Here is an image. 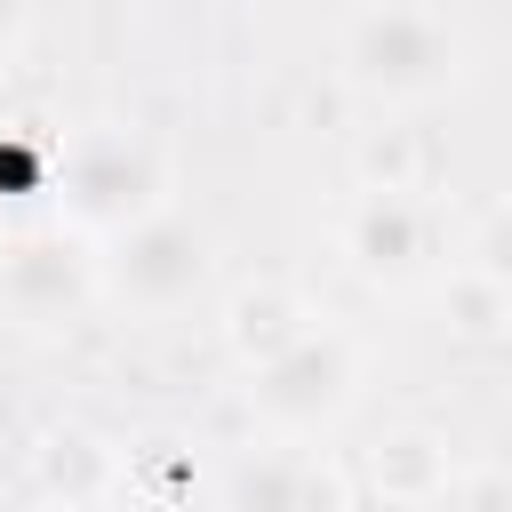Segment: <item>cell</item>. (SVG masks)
Listing matches in <instances>:
<instances>
[{
    "mask_svg": "<svg viewBox=\"0 0 512 512\" xmlns=\"http://www.w3.org/2000/svg\"><path fill=\"white\" fill-rule=\"evenodd\" d=\"M336 72H344V88H360L376 104H432V96L464 88L472 48L432 0H368L336 32Z\"/></svg>",
    "mask_w": 512,
    "mask_h": 512,
    "instance_id": "obj_1",
    "label": "cell"
},
{
    "mask_svg": "<svg viewBox=\"0 0 512 512\" xmlns=\"http://www.w3.org/2000/svg\"><path fill=\"white\" fill-rule=\"evenodd\" d=\"M48 192H56V224H72L80 240H112L152 208H168V152L144 128H80L56 152Z\"/></svg>",
    "mask_w": 512,
    "mask_h": 512,
    "instance_id": "obj_2",
    "label": "cell"
},
{
    "mask_svg": "<svg viewBox=\"0 0 512 512\" xmlns=\"http://www.w3.org/2000/svg\"><path fill=\"white\" fill-rule=\"evenodd\" d=\"M368 384V352L352 328L336 320H312L288 352H272L264 368H248V416L272 432V440H320L328 424L352 416Z\"/></svg>",
    "mask_w": 512,
    "mask_h": 512,
    "instance_id": "obj_3",
    "label": "cell"
},
{
    "mask_svg": "<svg viewBox=\"0 0 512 512\" xmlns=\"http://www.w3.org/2000/svg\"><path fill=\"white\" fill-rule=\"evenodd\" d=\"M208 272H216V240H208V224H192L176 208H152L144 224L112 232L96 248V280L128 312H176L208 288Z\"/></svg>",
    "mask_w": 512,
    "mask_h": 512,
    "instance_id": "obj_4",
    "label": "cell"
},
{
    "mask_svg": "<svg viewBox=\"0 0 512 512\" xmlns=\"http://www.w3.org/2000/svg\"><path fill=\"white\" fill-rule=\"evenodd\" d=\"M104 296L96 280V240H80L72 224L40 216L0 232V312L24 328H72L88 304Z\"/></svg>",
    "mask_w": 512,
    "mask_h": 512,
    "instance_id": "obj_5",
    "label": "cell"
},
{
    "mask_svg": "<svg viewBox=\"0 0 512 512\" xmlns=\"http://www.w3.org/2000/svg\"><path fill=\"white\" fill-rule=\"evenodd\" d=\"M344 256L368 288H416L440 272V208L424 192H352L344 208Z\"/></svg>",
    "mask_w": 512,
    "mask_h": 512,
    "instance_id": "obj_6",
    "label": "cell"
},
{
    "mask_svg": "<svg viewBox=\"0 0 512 512\" xmlns=\"http://www.w3.org/2000/svg\"><path fill=\"white\" fill-rule=\"evenodd\" d=\"M216 512H352V480L336 456L304 440H272V448H240L216 472Z\"/></svg>",
    "mask_w": 512,
    "mask_h": 512,
    "instance_id": "obj_7",
    "label": "cell"
},
{
    "mask_svg": "<svg viewBox=\"0 0 512 512\" xmlns=\"http://www.w3.org/2000/svg\"><path fill=\"white\" fill-rule=\"evenodd\" d=\"M312 320H320V312H312L288 280H240V288L224 296V352H232L240 368H264V360L288 352Z\"/></svg>",
    "mask_w": 512,
    "mask_h": 512,
    "instance_id": "obj_8",
    "label": "cell"
},
{
    "mask_svg": "<svg viewBox=\"0 0 512 512\" xmlns=\"http://www.w3.org/2000/svg\"><path fill=\"white\" fill-rule=\"evenodd\" d=\"M32 488H40V504L120 496V456H112V440H96L88 424H56V432H40V448H32Z\"/></svg>",
    "mask_w": 512,
    "mask_h": 512,
    "instance_id": "obj_9",
    "label": "cell"
},
{
    "mask_svg": "<svg viewBox=\"0 0 512 512\" xmlns=\"http://www.w3.org/2000/svg\"><path fill=\"white\" fill-rule=\"evenodd\" d=\"M440 304H448V328H456L464 344H496V336H504V320H512V280H504V256H496V240L448 264V288H440Z\"/></svg>",
    "mask_w": 512,
    "mask_h": 512,
    "instance_id": "obj_10",
    "label": "cell"
},
{
    "mask_svg": "<svg viewBox=\"0 0 512 512\" xmlns=\"http://www.w3.org/2000/svg\"><path fill=\"white\" fill-rule=\"evenodd\" d=\"M448 472H456V456H448V440H432V432H392V440H376V456H368L376 496H392V504H408V512H424V504L448 488Z\"/></svg>",
    "mask_w": 512,
    "mask_h": 512,
    "instance_id": "obj_11",
    "label": "cell"
},
{
    "mask_svg": "<svg viewBox=\"0 0 512 512\" xmlns=\"http://www.w3.org/2000/svg\"><path fill=\"white\" fill-rule=\"evenodd\" d=\"M360 192H424L416 128H368L360 136Z\"/></svg>",
    "mask_w": 512,
    "mask_h": 512,
    "instance_id": "obj_12",
    "label": "cell"
},
{
    "mask_svg": "<svg viewBox=\"0 0 512 512\" xmlns=\"http://www.w3.org/2000/svg\"><path fill=\"white\" fill-rule=\"evenodd\" d=\"M424 512H512V496H504V472H496V464H456L448 488H440Z\"/></svg>",
    "mask_w": 512,
    "mask_h": 512,
    "instance_id": "obj_13",
    "label": "cell"
},
{
    "mask_svg": "<svg viewBox=\"0 0 512 512\" xmlns=\"http://www.w3.org/2000/svg\"><path fill=\"white\" fill-rule=\"evenodd\" d=\"M16 32H24V0H0V48H8Z\"/></svg>",
    "mask_w": 512,
    "mask_h": 512,
    "instance_id": "obj_14",
    "label": "cell"
},
{
    "mask_svg": "<svg viewBox=\"0 0 512 512\" xmlns=\"http://www.w3.org/2000/svg\"><path fill=\"white\" fill-rule=\"evenodd\" d=\"M32 512H120V496H96V504H32Z\"/></svg>",
    "mask_w": 512,
    "mask_h": 512,
    "instance_id": "obj_15",
    "label": "cell"
}]
</instances>
